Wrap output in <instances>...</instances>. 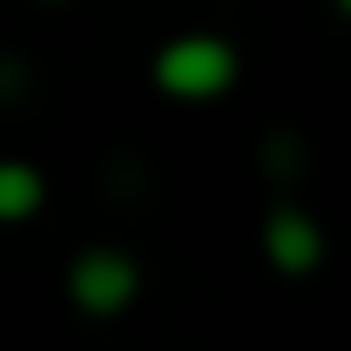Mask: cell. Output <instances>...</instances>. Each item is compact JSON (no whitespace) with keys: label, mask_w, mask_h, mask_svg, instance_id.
Instances as JSON below:
<instances>
[{"label":"cell","mask_w":351,"mask_h":351,"mask_svg":"<svg viewBox=\"0 0 351 351\" xmlns=\"http://www.w3.org/2000/svg\"><path fill=\"white\" fill-rule=\"evenodd\" d=\"M154 80L173 99H216L234 80V49L222 37H179L154 56Z\"/></svg>","instance_id":"1"},{"label":"cell","mask_w":351,"mask_h":351,"mask_svg":"<svg viewBox=\"0 0 351 351\" xmlns=\"http://www.w3.org/2000/svg\"><path fill=\"white\" fill-rule=\"evenodd\" d=\"M68 296L86 308V315H117V308H130V296H136V265L123 259V253H80L74 259V271H68Z\"/></svg>","instance_id":"2"},{"label":"cell","mask_w":351,"mask_h":351,"mask_svg":"<svg viewBox=\"0 0 351 351\" xmlns=\"http://www.w3.org/2000/svg\"><path fill=\"white\" fill-rule=\"evenodd\" d=\"M265 253L278 271H315L321 265V234L302 210H278L271 228H265Z\"/></svg>","instance_id":"3"},{"label":"cell","mask_w":351,"mask_h":351,"mask_svg":"<svg viewBox=\"0 0 351 351\" xmlns=\"http://www.w3.org/2000/svg\"><path fill=\"white\" fill-rule=\"evenodd\" d=\"M43 204V179L19 160H0V222H25Z\"/></svg>","instance_id":"4"}]
</instances>
